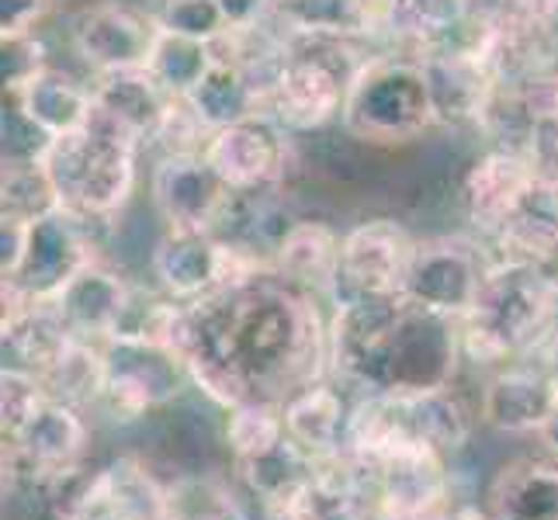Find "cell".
<instances>
[{"instance_id": "4", "label": "cell", "mask_w": 558, "mask_h": 520, "mask_svg": "<svg viewBox=\"0 0 558 520\" xmlns=\"http://www.w3.org/2000/svg\"><path fill=\"white\" fill-rule=\"evenodd\" d=\"M434 122L437 105L420 60H361L340 108V125L348 136L372 146H402L423 136Z\"/></svg>"}, {"instance_id": "9", "label": "cell", "mask_w": 558, "mask_h": 520, "mask_svg": "<svg viewBox=\"0 0 558 520\" xmlns=\"http://www.w3.org/2000/svg\"><path fill=\"white\" fill-rule=\"evenodd\" d=\"M87 222L56 208L28 226L22 264L4 278V288L25 302H56V295L84 271L94 257Z\"/></svg>"}, {"instance_id": "37", "label": "cell", "mask_w": 558, "mask_h": 520, "mask_svg": "<svg viewBox=\"0 0 558 520\" xmlns=\"http://www.w3.org/2000/svg\"><path fill=\"white\" fill-rule=\"evenodd\" d=\"M451 520H496L493 513H483V510H475V507H461L451 513Z\"/></svg>"}, {"instance_id": "25", "label": "cell", "mask_w": 558, "mask_h": 520, "mask_svg": "<svg viewBox=\"0 0 558 520\" xmlns=\"http://www.w3.org/2000/svg\"><path fill=\"white\" fill-rule=\"evenodd\" d=\"M281 413H284L288 440L299 445L305 455H313L316 461H326L343 451L351 410L333 385L316 382L310 389L295 392L288 402H281Z\"/></svg>"}, {"instance_id": "12", "label": "cell", "mask_w": 558, "mask_h": 520, "mask_svg": "<svg viewBox=\"0 0 558 520\" xmlns=\"http://www.w3.org/2000/svg\"><path fill=\"white\" fill-rule=\"evenodd\" d=\"M153 205L167 229H216L229 219L236 191L222 181V173L208 164L205 153H174L160 157L149 178Z\"/></svg>"}, {"instance_id": "32", "label": "cell", "mask_w": 558, "mask_h": 520, "mask_svg": "<svg viewBox=\"0 0 558 520\" xmlns=\"http://www.w3.org/2000/svg\"><path fill=\"white\" fill-rule=\"evenodd\" d=\"M46 66H49L46 46L35 32L0 35V76H4V94H17Z\"/></svg>"}, {"instance_id": "21", "label": "cell", "mask_w": 558, "mask_h": 520, "mask_svg": "<svg viewBox=\"0 0 558 520\" xmlns=\"http://www.w3.org/2000/svg\"><path fill=\"white\" fill-rule=\"evenodd\" d=\"M340 246L343 233H337L330 222L295 219L275 250V275L299 292L333 295L340 275Z\"/></svg>"}, {"instance_id": "19", "label": "cell", "mask_w": 558, "mask_h": 520, "mask_svg": "<svg viewBox=\"0 0 558 520\" xmlns=\"http://www.w3.org/2000/svg\"><path fill=\"white\" fill-rule=\"evenodd\" d=\"M434 90L437 122H483L499 73L483 49H445L420 60Z\"/></svg>"}, {"instance_id": "15", "label": "cell", "mask_w": 558, "mask_h": 520, "mask_svg": "<svg viewBox=\"0 0 558 520\" xmlns=\"http://www.w3.org/2000/svg\"><path fill=\"white\" fill-rule=\"evenodd\" d=\"M14 465H22L35 479H60L73 469H81L87 451V423L81 410L70 402L49 396L43 407L32 413L14 437L4 440Z\"/></svg>"}, {"instance_id": "11", "label": "cell", "mask_w": 558, "mask_h": 520, "mask_svg": "<svg viewBox=\"0 0 558 520\" xmlns=\"http://www.w3.org/2000/svg\"><path fill=\"white\" fill-rule=\"evenodd\" d=\"M73 49L94 73L146 70L160 43L157 11H143L122 0H101L84 8L73 22Z\"/></svg>"}, {"instance_id": "23", "label": "cell", "mask_w": 558, "mask_h": 520, "mask_svg": "<svg viewBox=\"0 0 558 520\" xmlns=\"http://www.w3.org/2000/svg\"><path fill=\"white\" fill-rule=\"evenodd\" d=\"M496 520H558V461L521 455L499 465L489 483Z\"/></svg>"}, {"instance_id": "3", "label": "cell", "mask_w": 558, "mask_h": 520, "mask_svg": "<svg viewBox=\"0 0 558 520\" xmlns=\"http://www.w3.org/2000/svg\"><path fill=\"white\" fill-rule=\"evenodd\" d=\"M143 140L94 105L90 119L52 140L43 167L60 195V208L87 226L111 222L136 188V157Z\"/></svg>"}, {"instance_id": "1", "label": "cell", "mask_w": 558, "mask_h": 520, "mask_svg": "<svg viewBox=\"0 0 558 520\" xmlns=\"http://www.w3.org/2000/svg\"><path fill=\"white\" fill-rule=\"evenodd\" d=\"M191 382L226 410L250 399L288 402L323 382L330 323L310 292L278 275L187 302L178 337Z\"/></svg>"}, {"instance_id": "20", "label": "cell", "mask_w": 558, "mask_h": 520, "mask_svg": "<svg viewBox=\"0 0 558 520\" xmlns=\"http://www.w3.org/2000/svg\"><path fill=\"white\" fill-rule=\"evenodd\" d=\"M129 295H132V285L122 275H114L101 261H90L84 271L56 295L52 305L76 337L105 343L114 334V326H119L129 305Z\"/></svg>"}, {"instance_id": "34", "label": "cell", "mask_w": 558, "mask_h": 520, "mask_svg": "<svg viewBox=\"0 0 558 520\" xmlns=\"http://www.w3.org/2000/svg\"><path fill=\"white\" fill-rule=\"evenodd\" d=\"M52 11V0H0V35H25Z\"/></svg>"}, {"instance_id": "26", "label": "cell", "mask_w": 558, "mask_h": 520, "mask_svg": "<svg viewBox=\"0 0 558 520\" xmlns=\"http://www.w3.org/2000/svg\"><path fill=\"white\" fill-rule=\"evenodd\" d=\"M90 87H94V105L136 132L143 143L157 140L167 111L174 105V98L160 87V81L149 70L101 73Z\"/></svg>"}, {"instance_id": "24", "label": "cell", "mask_w": 558, "mask_h": 520, "mask_svg": "<svg viewBox=\"0 0 558 520\" xmlns=\"http://www.w3.org/2000/svg\"><path fill=\"white\" fill-rule=\"evenodd\" d=\"M8 101L17 105V111H22L35 129H43L49 140H60L90 119L94 87L81 84L66 70L46 66L17 94H8Z\"/></svg>"}, {"instance_id": "35", "label": "cell", "mask_w": 558, "mask_h": 520, "mask_svg": "<svg viewBox=\"0 0 558 520\" xmlns=\"http://www.w3.org/2000/svg\"><path fill=\"white\" fill-rule=\"evenodd\" d=\"M28 226L25 219L0 216V278H8L17 264H22L25 243H28Z\"/></svg>"}, {"instance_id": "27", "label": "cell", "mask_w": 558, "mask_h": 520, "mask_svg": "<svg viewBox=\"0 0 558 520\" xmlns=\"http://www.w3.org/2000/svg\"><path fill=\"white\" fill-rule=\"evenodd\" d=\"M211 63H216V46L211 43H195V38L163 32L146 70L157 76L170 98H184L208 73Z\"/></svg>"}, {"instance_id": "33", "label": "cell", "mask_w": 558, "mask_h": 520, "mask_svg": "<svg viewBox=\"0 0 558 520\" xmlns=\"http://www.w3.org/2000/svg\"><path fill=\"white\" fill-rule=\"evenodd\" d=\"M229 32H250L264 28L267 22H275L278 0H216Z\"/></svg>"}, {"instance_id": "22", "label": "cell", "mask_w": 558, "mask_h": 520, "mask_svg": "<svg viewBox=\"0 0 558 520\" xmlns=\"http://www.w3.org/2000/svg\"><path fill=\"white\" fill-rule=\"evenodd\" d=\"M275 22L284 35L357 43L389 22V0H278Z\"/></svg>"}, {"instance_id": "5", "label": "cell", "mask_w": 558, "mask_h": 520, "mask_svg": "<svg viewBox=\"0 0 558 520\" xmlns=\"http://www.w3.org/2000/svg\"><path fill=\"white\" fill-rule=\"evenodd\" d=\"M351 56V43L316 35H284L281 63L267 90V114L288 132H310L340 119L343 94L361 60Z\"/></svg>"}, {"instance_id": "36", "label": "cell", "mask_w": 558, "mask_h": 520, "mask_svg": "<svg viewBox=\"0 0 558 520\" xmlns=\"http://www.w3.org/2000/svg\"><path fill=\"white\" fill-rule=\"evenodd\" d=\"M537 437H542V445H545L551 455H558V399H555V410H551L548 423H545L542 434H537Z\"/></svg>"}, {"instance_id": "10", "label": "cell", "mask_w": 558, "mask_h": 520, "mask_svg": "<svg viewBox=\"0 0 558 520\" xmlns=\"http://www.w3.org/2000/svg\"><path fill=\"white\" fill-rule=\"evenodd\" d=\"M489 261L483 250L458 237H430L416 240V254L407 275V295L420 310H430L437 316L461 319L475 305L483 281L489 275Z\"/></svg>"}, {"instance_id": "38", "label": "cell", "mask_w": 558, "mask_h": 520, "mask_svg": "<svg viewBox=\"0 0 558 520\" xmlns=\"http://www.w3.org/2000/svg\"><path fill=\"white\" fill-rule=\"evenodd\" d=\"M555 250H558V237H555Z\"/></svg>"}, {"instance_id": "17", "label": "cell", "mask_w": 558, "mask_h": 520, "mask_svg": "<svg viewBox=\"0 0 558 520\" xmlns=\"http://www.w3.org/2000/svg\"><path fill=\"white\" fill-rule=\"evenodd\" d=\"M281 63V60H278ZM278 66H246L226 52H216L202 81L184 94V105L198 114V122L216 132L233 122L267 114V90H271Z\"/></svg>"}, {"instance_id": "30", "label": "cell", "mask_w": 558, "mask_h": 520, "mask_svg": "<svg viewBox=\"0 0 558 520\" xmlns=\"http://www.w3.org/2000/svg\"><path fill=\"white\" fill-rule=\"evenodd\" d=\"M46 399L49 389L35 372L22 368V364L4 368V375H0V431H4V440L22 431Z\"/></svg>"}, {"instance_id": "31", "label": "cell", "mask_w": 558, "mask_h": 520, "mask_svg": "<svg viewBox=\"0 0 558 520\" xmlns=\"http://www.w3.org/2000/svg\"><path fill=\"white\" fill-rule=\"evenodd\" d=\"M157 22L170 35L195 38V43L216 46L222 35H229V25L216 0H163L157 11Z\"/></svg>"}, {"instance_id": "16", "label": "cell", "mask_w": 558, "mask_h": 520, "mask_svg": "<svg viewBox=\"0 0 558 520\" xmlns=\"http://www.w3.org/2000/svg\"><path fill=\"white\" fill-rule=\"evenodd\" d=\"M558 399V372L548 364L517 361L507 364L504 372H496L483 389L478 402V416L486 427L499 434H542Z\"/></svg>"}, {"instance_id": "14", "label": "cell", "mask_w": 558, "mask_h": 520, "mask_svg": "<svg viewBox=\"0 0 558 520\" xmlns=\"http://www.w3.org/2000/svg\"><path fill=\"white\" fill-rule=\"evenodd\" d=\"M153 278L174 302H198L229 288V240L205 229H167L153 246Z\"/></svg>"}, {"instance_id": "18", "label": "cell", "mask_w": 558, "mask_h": 520, "mask_svg": "<svg viewBox=\"0 0 558 520\" xmlns=\"http://www.w3.org/2000/svg\"><path fill=\"white\" fill-rule=\"evenodd\" d=\"M534 160L517 149H493L465 178V205L478 229L499 237L524 205L527 191L534 184Z\"/></svg>"}, {"instance_id": "7", "label": "cell", "mask_w": 558, "mask_h": 520, "mask_svg": "<svg viewBox=\"0 0 558 520\" xmlns=\"http://www.w3.org/2000/svg\"><path fill=\"white\" fill-rule=\"evenodd\" d=\"M187 378V361L170 347L111 337L105 340V389L94 410H105L114 423H132L174 399Z\"/></svg>"}, {"instance_id": "28", "label": "cell", "mask_w": 558, "mask_h": 520, "mask_svg": "<svg viewBox=\"0 0 558 520\" xmlns=\"http://www.w3.org/2000/svg\"><path fill=\"white\" fill-rule=\"evenodd\" d=\"M284 437L288 434H284L281 402L250 399V402H240V407L229 410L226 440H229V448H233L236 461H250V458L275 451Z\"/></svg>"}, {"instance_id": "8", "label": "cell", "mask_w": 558, "mask_h": 520, "mask_svg": "<svg viewBox=\"0 0 558 520\" xmlns=\"http://www.w3.org/2000/svg\"><path fill=\"white\" fill-rule=\"evenodd\" d=\"M416 254V237L396 219H368L343 233L333 305L351 299L402 295Z\"/></svg>"}, {"instance_id": "2", "label": "cell", "mask_w": 558, "mask_h": 520, "mask_svg": "<svg viewBox=\"0 0 558 520\" xmlns=\"http://www.w3.org/2000/svg\"><path fill=\"white\" fill-rule=\"evenodd\" d=\"M548 264L504 257L489 267L469 316L458 319L469 361L504 364L542 351L558 330V275Z\"/></svg>"}, {"instance_id": "6", "label": "cell", "mask_w": 558, "mask_h": 520, "mask_svg": "<svg viewBox=\"0 0 558 520\" xmlns=\"http://www.w3.org/2000/svg\"><path fill=\"white\" fill-rule=\"evenodd\" d=\"M461 351L458 319L420 310L402 295L399 316L385 337L364 392H427L454 382Z\"/></svg>"}, {"instance_id": "13", "label": "cell", "mask_w": 558, "mask_h": 520, "mask_svg": "<svg viewBox=\"0 0 558 520\" xmlns=\"http://www.w3.org/2000/svg\"><path fill=\"white\" fill-rule=\"evenodd\" d=\"M288 153H292L288 129L271 114H254V119L216 129L205 146L208 164L233 191L275 188L284 178Z\"/></svg>"}, {"instance_id": "29", "label": "cell", "mask_w": 558, "mask_h": 520, "mask_svg": "<svg viewBox=\"0 0 558 520\" xmlns=\"http://www.w3.org/2000/svg\"><path fill=\"white\" fill-rule=\"evenodd\" d=\"M60 208V195L43 164H4L0 181V216L35 222Z\"/></svg>"}]
</instances>
